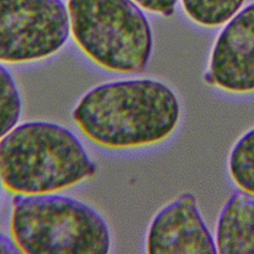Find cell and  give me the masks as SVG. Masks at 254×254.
<instances>
[{
    "label": "cell",
    "mask_w": 254,
    "mask_h": 254,
    "mask_svg": "<svg viewBox=\"0 0 254 254\" xmlns=\"http://www.w3.org/2000/svg\"><path fill=\"white\" fill-rule=\"evenodd\" d=\"M133 1L148 11L160 13L166 17H169L174 14L175 6L178 0H133Z\"/></svg>",
    "instance_id": "obj_12"
},
{
    "label": "cell",
    "mask_w": 254,
    "mask_h": 254,
    "mask_svg": "<svg viewBox=\"0 0 254 254\" xmlns=\"http://www.w3.org/2000/svg\"><path fill=\"white\" fill-rule=\"evenodd\" d=\"M245 0H182L187 15L195 23L215 27L226 23L241 8Z\"/></svg>",
    "instance_id": "obj_10"
},
{
    "label": "cell",
    "mask_w": 254,
    "mask_h": 254,
    "mask_svg": "<svg viewBox=\"0 0 254 254\" xmlns=\"http://www.w3.org/2000/svg\"><path fill=\"white\" fill-rule=\"evenodd\" d=\"M0 183H1V181H0Z\"/></svg>",
    "instance_id": "obj_14"
},
{
    "label": "cell",
    "mask_w": 254,
    "mask_h": 254,
    "mask_svg": "<svg viewBox=\"0 0 254 254\" xmlns=\"http://www.w3.org/2000/svg\"><path fill=\"white\" fill-rule=\"evenodd\" d=\"M146 251L150 254L217 252L193 194L182 193L156 214L149 227Z\"/></svg>",
    "instance_id": "obj_7"
},
{
    "label": "cell",
    "mask_w": 254,
    "mask_h": 254,
    "mask_svg": "<svg viewBox=\"0 0 254 254\" xmlns=\"http://www.w3.org/2000/svg\"><path fill=\"white\" fill-rule=\"evenodd\" d=\"M21 113V98L10 72L0 64V139L17 124Z\"/></svg>",
    "instance_id": "obj_11"
},
{
    "label": "cell",
    "mask_w": 254,
    "mask_h": 254,
    "mask_svg": "<svg viewBox=\"0 0 254 254\" xmlns=\"http://www.w3.org/2000/svg\"><path fill=\"white\" fill-rule=\"evenodd\" d=\"M205 78L229 93L254 92V3L235 14L218 35Z\"/></svg>",
    "instance_id": "obj_6"
},
{
    "label": "cell",
    "mask_w": 254,
    "mask_h": 254,
    "mask_svg": "<svg viewBox=\"0 0 254 254\" xmlns=\"http://www.w3.org/2000/svg\"><path fill=\"white\" fill-rule=\"evenodd\" d=\"M95 172L78 138L58 124L26 122L0 140V181L12 193L56 192Z\"/></svg>",
    "instance_id": "obj_2"
},
{
    "label": "cell",
    "mask_w": 254,
    "mask_h": 254,
    "mask_svg": "<svg viewBox=\"0 0 254 254\" xmlns=\"http://www.w3.org/2000/svg\"><path fill=\"white\" fill-rule=\"evenodd\" d=\"M3 253L18 254L20 253V250L17 248L13 239L11 240L4 234L0 233V254H3Z\"/></svg>",
    "instance_id": "obj_13"
},
{
    "label": "cell",
    "mask_w": 254,
    "mask_h": 254,
    "mask_svg": "<svg viewBox=\"0 0 254 254\" xmlns=\"http://www.w3.org/2000/svg\"><path fill=\"white\" fill-rule=\"evenodd\" d=\"M67 12L74 42L95 64L123 73L145 69L152 33L133 0H68Z\"/></svg>",
    "instance_id": "obj_4"
},
{
    "label": "cell",
    "mask_w": 254,
    "mask_h": 254,
    "mask_svg": "<svg viewBox=\"0 0 254 254\" xmlns=\"http://www.w3.org/2000/svg\"><path fill=\"white\" fill-rule=\"evenodd\" d=\"M10 232L26 254H105L110 248L106 222L93 208L57 194H19L13 199Z\"/></svg>",
    "instance_id": "obj_3"
},
{
    "label": "cell",
    "mask_w": 254,
    "mask_h": 254,
    "mask_svg": "<svg viewBox=\"0 0 254 254\" xmlns=\"http://www.w3.org/2000/svg\"><path fill=\"white\" fill-rule=\"evenodd\" d=\"M180 115L175 92L148 78L96 86L80 99L72 114L89 140L109 149L160 143L176 130Z\"/></svg>",
    "instance_id": "obj_1"
},
{
    "label": "cell",
    "mask_w": 254,
    "mask_h": 254,
    "mask_svg": "<svg viewBox=\"0 0 254 254\" xmlns=\"http://www.w3.org/2000/svg\"><path fill=\"white\" fill-rule=\"evenodd\" d=\"M217 253H254V194L239 190L222 207L215 230Z\"/></svg>",
    "instance_id": "obj_8"
},
{
    "label": "cell",
    "mask_w": 254,
    "mask_h": 254,
    "mask_svg": "<svg viewBox=\"0 0 254 254\" xmlns=\"http://www.w3.org/2000/svg\"><path fill=\"white\" fill-rule=\"evenodd\" d=\"M69 30L61 0H0V62L47 58L64 46Z\"/></svg>",
    "instance_id": "obj_5"
},
{
    "label": "cell",
    "mask_w": 254,
    "mask_h": 254,
    "mask_svg": "<svg viewBox=\"0 0 254 254\" xmlns=\"http://www.w3.org/2000/svg\"><path fill=\"white\" fill-rule=\"evenodd\" d=\"M228 171L240 190L254 194V128L233 145L228 158Z\"/></svg>",
    "instance_id": "obj_9"
}]
</instances>
